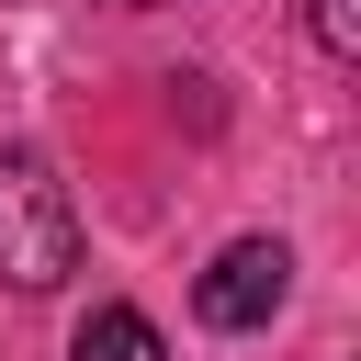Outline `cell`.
<instances>
[{"mask_svg":"<svg viewBox=\"0 0 361 361\" xmlns=\"http://www.w3.org/2000/svg\"><path fill=\"white\" fill-rule=\"evenodd\" d=\"M68 271H79L68 180H56L34 147H11V158H0V282H11V293H56Z\"/></svg>","mask_w":361,"mask_h":361,"instance_id":"1","label":"cell"},{"mask_svg":"<svg viewBox=\"0 0 361 361\" xmlns=\"http://www.w3.org/2000/svg\"><path fill=\"white\" fill-rule=\"evenodd\" d=\"M282 293H293V248H282V237H237V248L203 271L192 305H203V327H259Z\"/></svg>","mask_w":361,"mask_h":361,"instance_id":"2","label":"cell"},{"mask_svg":"<svg viewBox=\"0 0 361 361\" xmlns=\"http://www.w3.org/2000/svg\"><path fill=\"white\" fill-rule=\"evenodd\" d=\"M68 361H169V350H158V327H147L135 305H102V316L79 327V350H68Z\"/></svg>","mask_w":361,"mask_h":361,"instance_id":"3","label":"cell"},{"mask_svg":"<svg viewBox=\"0 0 361 361\" xmlns=\"http://www.w3.org/2000/svg\"><path fill=\"white\" fill-rule=\"evenodd\" d=\"M305 23H316L327 56H361V0H305Z\"/></svg>","mask_w":361,"mask_h":361,"instance_id":"4","label":"cell"}]
</instances>
